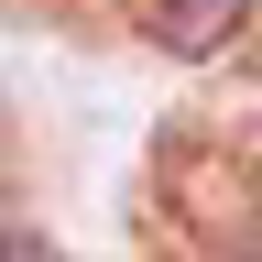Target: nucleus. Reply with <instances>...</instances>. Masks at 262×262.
I'll list each match as a JSON object with an SVG mask.
<instances>
[{
    "label": "nucleus",
    "mask_w": 262,
    "mask_h": 262,
    "mask_svg": "<svg viewBox=\"0 0 262 262\" xmlns=\"http://www.w3.org/2000/svg\"><path fill=\"white\" fill-rule=\"evenodd\" d=\"M251 22V0H153V44L164 55H219Z\"/></svg>",
    "instance_id": "1"
},
{
    "label": "nucleus",
    "mask_w": 262,
    "mask_h": 262,
    "mask_svg": "<svg viewBox=\"0 0 262 262\" xmlns=\"http://www.w3.org/2000/svg\"><path fill=\"white\" fill-rule=\"evenodd\" d=\"M0 262H66L55 241H33V229H0Z\"/></svg>",
    "instance_id": "2"
}]
</instances>
